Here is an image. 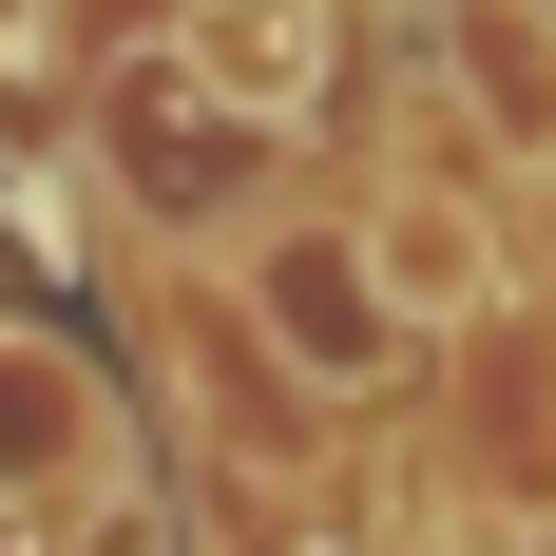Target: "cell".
Segmentation results:
<instances>
[{
    "instance_id": "4",
    "label": "cell",
    "mask_w": 556,
    "mask_h": 556,
    "mask_svg": "<svg viewBox=\"0 0 556 556\" xmlns=\"http://www.w3.org/2000/svg\"><path fill=\"white\" fill-rule=\"evenodd\" d=\"M442 58H460V115L538 173L556 154V20H538V0H442Z\"/></svg>"
},
{
    "instance_id": "2",
    "label": "cell",
    "mask_w": 556,
    "mask_h": 556,
    "mask_svg": "<svg viewBox=\"0 0 556 556\" xmlns=\"http://www.w3.org/2000/svg\"><path fill=\"white\" fill-rule=\"evenodd\" d=\"M173 77L230 97L250 135H307L327 115V0H173Z\"/></svg>"
},
{
    "instance_id": "5",
    "label": "cell",
    "mask_w": 556,
    "mask_h": 556,
    "mask_svg": "<svg viewBox=\"0 0 556 556\" xmlns=\"http://www.w3.org/2000/svg\"><path fill=\"white\" fill-rule=\"evenodd\" d=\"M365 250H384V288H403V327H460V307L500 288V230L460 212V192H384V212H365Z\"/></svg>"
},
{
    "instance_id": "1",
    "label": "cell",
    "mask_w": 556,
    "mask_h": 556,
    "mask_svg": "<svg viewBox=\"0 0 556 556\" xmlns=\"http://www.w3.org/2000/svg\"><path fill=\"white\" fill-rule=\"evenodd\" d=\"M250 307L288 327L307 384H384V365H403V288H384L365 230H250Z\"/></svg>"
},
{
    "instance_id": "3",
    "label": "cell",
    "mask_w": 556,
    "mask_h": 556,
    "mask_svg": "<svg viewBox=\"0 0 556 556\" xmlns=\"http://www.w3.org/2000/svg\"><path fill=\"white\" fill-rule=\"evenodd\" d=\"M97 480H115L97 384H77L39 327H0V500H97Z\"/></svg>"
}]
</instances>
